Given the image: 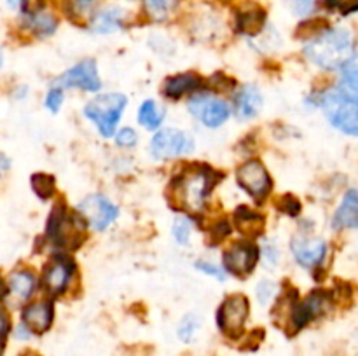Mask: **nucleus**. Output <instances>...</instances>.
Wrapping results in <instances>:
<instances>
[{
	"label": "nucleus",
	"mask_w": 358,
	"mask_h": 356,
	"mask_svg": "<svg viewBox=\"0 0 358 356\" xmlns=\"http://www.w3.org/2000/svg\"><path fill=\"white\" fill-rule=\"evenodd\" d=\"M304 54L310 61L325 70L345 68L357 58L355 40L348 30L334 28L308 42Z\"/></svg>",
	"instance_id": "1"
},
{
	"label": "nucleus",
	"mask_w": 358,
	"mask_h": 356,
	"mask_svg": "<svg viewBox=\"0 0 358 356\" xmlns=\"http://www.w3.org/2000/svg\"><path fill=\"white\" fill-rule=\"evenodd\" d=\"M217 180H219V175L210 168H189L171 184L170 201L173 202L175 208L198 213L205 206L206 198L215 187Z\"/></svg>",
	"instance_id": "2"
},
{
	"label": "nucleus",
	"mask_w": 358,
	"mask_h": 356,
	"mask_svg": "<svg viewBox=\"0 0 358 356\" xmlns=\"http://www.w3.org/2000/svg\"><path fill=\"white\" fill-rule=\"evenodd\" d=\"M128 98L121 93L98 94L84 108V115L94 122L105 138H110L115 131L119 119L124 112Z\"/></svg>",
	"instance_id": "3"
},
{
	"label": "nucleus",
	"mask_w": 358,
	"mask_h": 356,
	"mask_svg": "<svg viewBox=\"0 0 358 356\" xmlns=\"http://www.w3.org/2000/svg\"><path fill=\"white\" fill-rule=\"evenodd\" d=\"M320 105L334 128L358 138V105L345 100L338 91L324 94Z\"/></svg>",
	"instance_id": "4"
},
{
	"label": "nucleus",
	"mask_w": 358,
	"mask_h": 356,
	"mask_svg": "<svg viewBox=\"0 0 358 356\" xmlns=\"http://www.w3.org/2000/svg\"><path fill=\"white\" fill-rule=\"evenodd\" d=\"M194 150V140L180 129H161L150 142V152L156 159H175Z\"/></svg>",
	"instance_id": "5"
},
{
	"label": "nucleus",
	"mask_w": 358,
	"mask_h": 356,
	"mask_svg": "<svg viewBox=\"0 0 358 356\" xmlns=\"http://www.w3.org/2000/svg\"><path fill=\"white\" fill-rule=\"evenodd\" d=\"M79 212L83 220H86L94 230H105L119 215L117 206L101 194H91L84 198L79 205Z\"/></svg>",
	"instance_id": "6"
},
{
	"label": "nucleus",
	"mask_w": 358,
	"mask_h": 356,
	"mask_svg": "<svg viewBox=\"0 0 358 356\" xmlns=\"http://www.w3.org/2000/svg\"><path fill=\"white\" fill-rule=\"evenodd\" d=\"M250 306L247 297L231 295L222 302L219 309V327L227 337H238L243 332Z\"/></svg>",
	"instance_id": "7"
},
{
	"label": "nucleus",
	"mask_w": 358,
	"mask_h": 356,
	"mask_svg": "<svg viewBox=\"0 0 358 356\" xmlns=\"http://www.w3.org/2000/svg\"><path fill=\"white\" fill-rule=\"evenodd\" d=\"M189 112L208 128L222 126L231 114L226 101L208 96V94H194L189 100Z\"/></svg>",
	"instance_id": "8"
},
{
	"label": "nucleus",
	"mask_w": 358,
	"mask_h": 356,
	"mask_svg": "<svg viewBox=\"0 0 358 356\" xmlns=\"http://www.w3.org/2000/svg\"><path fill=\"white\" fill-rule=\"evenodd\" d=\"M236 178L240 187L245 188L257 201L266 198L271 191V178L259 161H248L241 164L236 171Z\"/></svg>",
	"instance_id": "9"
},
{
	"label": "nucleus",
	"mask_w": 358,
	"mask_h": 356,
	"mask_svg": "<svg viewBox=\"0 0 358 356\" xmlns=\"http://www.w3.org/2000/svg\"><path fill=\"white\" fill-rule=\"evenodd\" d=\"M83 229L76 218L69 215L63 208H56L51 213L48 223V236L59 246H77L80 243Z\"/></svg>",
	"instance_id": "10"
},
{
	"label": "nucleus",
	"mask_w": 358,
	"mask_h": 356,
	"mask_svg": "<svg viewBox=\"0 0 358 356\" xmlns=\"http://www.w3.org/2000/svg\"><path fill=\"white\" fill-rule=\"evenodd\" d=\"M259 260V250L248 241H240L224 251V265L229 272L245 278L254 271Z\"/></svg>",
	"instance_id": "11"
},
{
	"label": "nucleus",
	"mask_w": 358,
	"mask_h": 356,
	"mask_svg": "<svg viewBox=\"0 0 358 356\" xmlns=\"http://www.w3.org/2000/svg\"><path fill=\"white\" fill-rule=\"evenodd\" d=\"M59 86L63 87H79L84 91H98L101 82L98 77L96 63L93 59H86V61L77 63L70 70H66L62 77H59Z\"/></svg>",
	"instance_id": "12"
},
{
	"label": "nucleus",
	"mask_w": 358,
	"mask_h": 356,
	"mask_svg": "<svg viewBox=\"0 0 358 356\" xmlns=\"http://www.w3.org/2000/svg\"><path fill=\"white\" fill-rule=\"evenodd\" d=\"M292 251L296 260L299 262L303 267H317L324 262L325 255H327V244L324 239L318 237H294L292 241Z\"/></svg>",
	"instance_id": "13"
},
{
	"label": "nucleus",
	"mask_w": 358,
	"mask_h": 356,
	"mask_svg": "<svg viewBox=\"0 0 358 356\" xmlns=\"http://www.w3.org/2000/svg\"><path fill=\"white\" fill-rule=\"evenodd\" d=\"M73 272V262L66 257H56L44 271V288L52 295L65 292Z\"/></svg>",
	"instance_id": "14"
},
{
	"label": "nucleus",
	"mask_w": 358,
	"mask_h": 356,
	"mask_svg": "<svg viewBox=\"0 0 358 356\" xmlns=\"http://www.w3.org/2000/svg\"><path fill=\"white\" fill-rule=\"evenodd\" d=\"M23 323L34 334H44L52 323V306L49 302H35L24 307Z\"/></svg>",
	"instance_id": "15"
},
{
	"label": "nucleus",
	"mask_w": 358,
	"mask_h": 356,
	"mask_svg": "<svg viewBox=\"0 0 358 356\" xmlns=\"http://www.w3.org/2000/svg\"><path fill=\"white\" fill-rule=\"evenodd\" d=\"M262 105V94L259 87L254 84H247L240 89V93L234 98V107L240 119H252L257 115L259 108Z\"/></svg>",
	"instance_id": "16"
},
{
	"label": "nucleus",
	"mask_w": 358,
	"mask_h": 356,
	"mask_svg": "<svg viewBox=\"0 0 358 356\" xmlns=\"http://www.w3.org/2000/svg\"><path fill=\"white\" fill-rule=\"evenodd\" d=\"M358 225V192L348 191L345 199L339 205L334 218H332V227L334 229H353Z\"/></svg>",
	"instance_id": "17"
},
{
	"label": "nucleus",
	"mask_w": 358,
	"mask_h": 356,
	"mask_svg": "<svg viewBox=\"0 0 358 356\" xmlns=\"http://www.w3.org/2000/svg\"><path fill=\"white\" fill-rule=\"evenodd\" d=\"M266 14L264 10L261 9L255 3H247L243 9L238 10L236 16V27L241 34L247 35H255L264 28Z\"/></svg>",
	"instance_id": "18"
},
{
	"label": "nucleus",
	"mask_w": 358,
	"mask_h": 356,
	"mask_svg": "<svg viewBox=\"0 0 358 356\" xmlns=\"http://www.w3.org/2000/svg\"><path fill=\"white\" fill-rule=\"evenodd\" d=\"M234 218H236L238 230L247 234V236H261L262 230H264V216L259 215V213L255 212H250V209L245 208V206H240V208L236 209Z\"/></svg>",
	"instance_id": "19"
},
{
	"label": "nucleus",
	"mask_w": 358,
	"mask_h": 356,
	"mask_svg": "<svg viewBox=\"0 0 358 356\" xmlns=\"http://www.w3.org/2000/svg\"><path fill=\"white\" fill-rule=\"evenodd\" d=\"M201 86V80L194 73H182V75L171 77L164 84V93L170 98H180L187 93H194Z\"/></svg>",
	"instance_id": "20"
},
{
	"label": "nucleus",
	"mask_w": 358,
	"mask_h": 356,
	"mask_svg": "<svg viewBox=\"0 0 358 356\" xmlns=\"http://www.w3.org/2000/svg\"><path fill=\"white\" fill-rule=\"evenodd\" d=\"M122 13L121 9H105L100 14H96L91 23V30L96 34H112L121 27Z\"/></svg>",
	"instance_id": "21"
},
{
	"label": "nucleus",
	"mask_w": 358,
	"mask_h": 356,
	"mask_svg": "<svg viewBox=\"0 0 358 356\" xmlns=\"http://www.w3.org/2000/svg\"><path fill=\"white\" fill-rule=\"evenodd\" d=\"M166 110L161 108L154 100L143 101L138 110V122L147 129H157L164 121Z\"/></svg>",
	"instance_id": "22"
},
{
	"label": "nucleus",
	"mask_w": 358,
	"mask_h": 356,
	"mask_svg": "<svg viewBox=\"0 0 358 356\" xmlns=\"http://www.w3.org/2000/svg\"><path fill=\"white\" fill-rule=\"evenodd\" d=\"M338 93L345 100L358 105V68H355V66L345 70L341 80H339Z\"/></svg>",
	"instance_id": "23"
},
{
	"label": "nucleus",
	"mask_w": 358,
	"mask_h": 356,
	"mask_svg": "<svg viewBox=\"0 0 358 356\" xmlns=\"http://www.w3.org/2000/svg\"><path fill=\"white\" fill-rule=\"evenodd\" d=\"M28 24L31 30L37 35H51L56 30V20L52 14L45 13V10H37V13L28 16Z\"/></svg>",
	"instance_id": "24"
},
{
	"label": "nucleus",
	"mask_w": 358,
	"mask_h": 356,
	"mask_svg": "<svg viewBox=\"0 0 358 356\" xmlns=\"http://www.w3.org/2000/svg\"><path fill=\"white\" fill-rule=\"evenodd\" d=\"M10 290L16 293L17 297L21 299H28L34 292V286H35V278L31 272L28 271H20L16 274L10 276Z\"/></svg>",
	"instance_id": "25"
},
{
	"label": "nucleus",
	"mask_w": 358,
	"mask_h": 356,
	"mask_svg": "<svg viewBox=\"0 0 358 356\" xmlns=\"http://www.w3.org/2000/svg\"><path fill=\"white\" fill-rule=\"evenodd\" d=\"M147 10L154 20H166L175 7V0H147Z\"/></svg>",
	"instance_id": "26"
},
{
	"label": "nucleus",
	"mask_w": 358,
	"mask_h": 356,
	"mask_svg": "<svg viewBox=\"0 0 358 356\" xmlns=\"http://www.w3.org/2000/svg\"><path fill=\"white\" fill-rule=\"evenodd\" d=\"M31 187L37 192L38 198L48 199L51 198L52 192H55V180L49 175H34L31 177Z\"/></svg>",
	"instance_id": "27"
},
{
	"label": "nucleus",
	"mask_w": 358,
	"mask_h": 356,
	"mask_svg": "<svg viewBox=\"0 0 358 356\" xmlns=\"http://www.w3.org/2000/svg\"><path fill=\"white\" fill-rule=\"evenodd\" d=\"M199 327H201V320H199V316H196V314H189V316H185L184 320L180 321V327H178V337H180L184 342L192 341V337H194L196 332L199 330Z\"/></svg>",
	"instance_id": "28"
},
{
	"label": "nucleus",
	"mask_w": 358,
	"mask_h": 356,
	"mask_svg": "<svg viewBox=\"0 0 358 356\" xmlns=\"http://www.w3.org/2000/svg\"><path fill=\"white\" fill-rule=\"evenodd\" d=\"M191 227H192L191 222H189V218H185V216H178V218L175 220L171 232H173L175 241H177L178 244L189 243V237H191Z\"/></svg>",
	"instance_id": "29"
},
{
	"label": "nucleus",
	"mask_w": 358,
	"mask_h": 356,
	"mask_svg": "<svg viewBox=\"0 0 358 356\" xmlns=\"http://www.w3.org/2000/svg\"><path fill=\"white\" fill-rule=\"evenodd\" d=\"M262 255H264L266 267L273 269L276 264H278L280 251H278V248H276L275 241H271V239L264 241V244H262Z\"/></svg>",
	"instance_id": "30"
},
{
	"label": "nucleus",
	"mask_w": 358,
	"mask_h": 356,
	"mask_svg": "<svg viewBox=\"0 0 358 356\" xmlns=\"http://www.w3.org/2000/svg\"><path fill=\"white\" fill-rule=\"evenodd\" d=\"M196 269H199V271L205 272V274L213 276V278L219 279V281H224V279H226V271H224L220 265L212 264V262H198V264H196Z\"/></svg>",
	"instance_id": "31"
},
{
	"label": "nucleus",
	"mask_w": 358,
	"mask_h": 356,
	"mask_svg": "<svg viewBox=\"0 0 358 356\" xmlns=\"http://www.w3.org/2000/svg\"><path fill=\"white\" fill-rule=\"evenodd\" d=\"M329 7L339 10L343 14H350L358 10V0H327Z\"/></svg>",
	"instance_id": "32"
},
{
	"label": "nucleus",
	"mask_w": 358,
	"mask_h": 356,
	"mask_svg": "<svg viewBox=\"0 0 358 356\" xmlns=\"http://www.w3.org/2000/svg\"><path fill=\"white\" fill-rule=\"evenodd\" d=\"M275 290H276L275 283H271V281H261V283H259L257 297H259V300H261V304H268L269 300L275 297Z\"/></svg>",
	"instance_id": "33"
},
{
	"label": "nucleus",
	"mask_w": 358,
	"mask_h": 356,
	"mask_svg": "<svg viewBox=\"0 0 358 356\" xmlns=\"http://www.w3.org/2000/svg\"><path fill=\"white\" fill-rule=\"evenodd\" d=\"M63 103V93L59 87H55V89H51L48 93V96H45V107L49 108L51 112H58L59 107H62Z\"/></svg>",
	"instance_id": "34"
},
{
	"label": "nucleus",
	"mask_w": 358,
	"mask_h": 356,
	"mask_svg": "<svg viewBox=\"0 0 358 356\" xmlns=\"http://www.w3.org/2000/svg\"><path fill=\"white\" fill-rule=\"evenodd\" d=\"M136 140H138V136H136V133L131 128L121 129L117 133V136H115V142L121 147H133L136 143Z\"/></svg>",
	"instance_id": "35"
},
{
	"label": "nucleus",
	"mask_w": 358,
	"mask_h": 356,
	"mask_svg": "<svg viewBox=\"0 0 358 356\" xmlns=\"http://www.w3.org/2000/svg\"><path fill=\"white\" fill-rule=\"evenodd\" d=\"M292 9L297 16H310L315 10V0H292Z\"/></svg>",
	"instance_id": "36"
},
{
	"label": "nucleus",
	"mask_w": 358,
	"mask_h": 356,
	"mask_svg": "<svg viewBox=\"0 0 358 356\" xmlns=\"http://www.w3.org/2000/svg\"><path fill=\"white\" fill-rule=\"evenodd\" d=\"M280 205H282L280 208H282L283 212L289 213V215H297V213H299V202H297L292 195H285V198L280 201Z\"/></svg>",
	"instance_id": "37"
},
{
	"label": "nucleus",
	"mask_w": 358,
	"mask_h": 356,
	"mask_svg": "<svg viewBox=\"0 0 358 356\" xmlns=\"http://www.w3.org/2000/svg\"><path fill=\"white\" fill-rule=\"evenodd\" d=\"M94 0H70V7H72V13L76 14H86L87 10L93 7Z\"/></svg>",
	"instance_id": "38"
},
{
	"label": "nucleus",
	"mask_w": 358,
	"mask_h": 356,
	"mask_svg": "<svg viewBox=\"0 0 358 356\" xmlns=\"http://www.w3.org/2000/svg\"><path fill=\"white\" fill-rule=\"evenodd\" d=\"M9 332V316L3 309H0V341H3V337Z\"/></svg>",
	"instance_id": "39"
},
{
	"label": "nucleus",
	"mask_w": 358,
	"mask_h": 356,
	"mask_svg": "<svg viewBox=\"0 0 358 356\" xmlns=\"http://www.w3.org/2000/svg\"><path fill=\"white\" fill-rule=\"evenodd\" d=\"M7 163H9V161H7L3 156H0V171L7 170V168H9V164H7Z\"/></svg>",
	"instance_id": "40"
},
{
	"label": "nucleus",
	"mask_w": 358,
	"mask_h": 356,
	"mask_svg": "<svg viewBox=\"0 0 358 356\" xmlns=\"http://www.w3.org/2000/svg\"><path fill=\"white\" fill-rule=\"evenodd\" d=\"M7 2H9V6H10V7H14V9H16V7L23 6L24 0H7Z\"/></svg>",
	"instance_id": "41"
},
{
	"label": "nucleus",
	"mask_w": 358,
	"mask_h": 356,
	"mask_svg": "<svg viewBox=\"0 0 358 356\" xmlns=\"http://www.w3.org/2000/svg\"><path fill=\"white\" fill-rule=\"evenodd\" d=\"M3 293H6V288H3L2 279H0V299H2V297H3Z\"/></svg>",
	"instance_id": "42"
},
{
	"label": "nucleus",
	"mask_w": 358,
	"mask_h": 356,
	"mask_svg": "<svg viewBox=\"0 0 358 356\" xmlns=\"http://www.w3.org/2000/svg\"><path fill=\"white\" fill-rule=\"evenodd\" d=\"M2 349H3V346H2V341H0V356H2Z\"/></svg>",
	"instance_id": "43"
},
{
	"label": "nucleus",
	"mask_w": 358,
	"mask_h": 356,
	"mask_svg": "<svg viewBox=\"0 0 358 356\" xmlns=\"http://www.w3.org/2000/svg\"><path fill=\"white\" fill-rule=\"evenodd\" d=\"M0 65H2V52H0Z\"/></svg>",
	"instance_id": "44"
}]
</instances>
